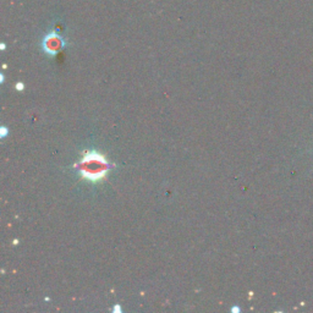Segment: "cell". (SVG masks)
I'll use <instances>...</instances> for the list:
<instances>
[{
    "instance_id": "1",
    "label": "cell",
    "mask_w": 313,
    "mask_h": 313,
    "mask_svg": "<svg viewBox=\"0 0 313 313\" xmlns=\"http://www.w3.org/2000/svg\"><path fill=\"white\" fill-rule=\"evenodd\" d=\"M82 163L89 164L88 166H82V173L85 178L89 179L92 181H98L102 178H104L105 172H107V162H105L104 156L98 154L96 152H92L91 154L86 155L83 158Z\"/></svg>"
},
{
    "instance_id": "2",
    "label": "cell",
    "mask_w": 313,
    "mask_h": 313,
    "mask_svg": "<svg viewBox=\"0 0 313 313\" xmlns=\"http://www.w3.org/2000/svg\"><path fill=\"white\" fill-rule=\"evenodd\" d=\"M64 47V41L57 33H50L43 41V48L50 55H55Z\"/></svg>"
},
{
    "instance_id": "3",
    "label": "cell",
    "mask_w": 313,
    "mask_h": 313,
    "mask_svg": "<svg viewBox=\"0 0 313 313\" xmlns=\"http://www.w3.org/2000/svg\"><path fill=\"white\" fill-rule=\"evenodd\" d=\"M16 89H18V91H22V89H24V85H22V83H18V85H16Z\"/></svg>"
},
{
    "instance_id": "4",
    "label": "cell",
    "mask_w": 313,
    "mask_h": 313,
    "mask_svg": "<svg viewBox=\"0 0 313 313\" xmlns=\"http://www.w3.org/2000/svg\"><path fill=\"white\" fill-rule=\"evenodd\" d=\"M8 133V130L5 127H2V137H5V135Z\"/></svg>"
}]
</instances>
